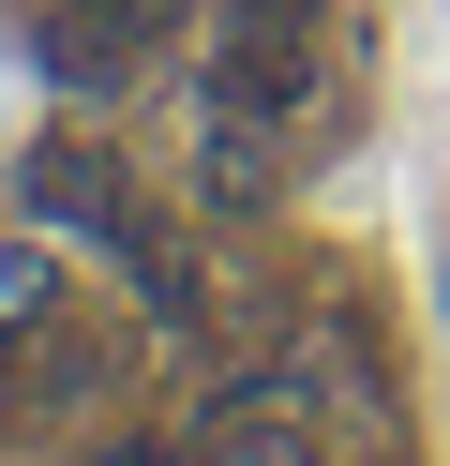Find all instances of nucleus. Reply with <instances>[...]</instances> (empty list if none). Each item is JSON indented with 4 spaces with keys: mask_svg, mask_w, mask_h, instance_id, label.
I'll list each match as a JSON object with an SVG mask.
<instances>
[{
    "mask_svg": "<svg viewBox=\"0 0 450 466\" xmlns=\"http://www.w3.org/2000/svg\"><path fill=\"white\" fill-rule=\"evenodd\" d=\"M195 466H315V421H300L285 391H240V406H210Z\"/></svg>",
    "mask_w": 450,
    "mask_h": 466,
    "instance_id": "nucleus-3",
    "label": "nucleus"
},
{
    "mask_svg": "<svg viewBox=\"0 0 450 466\" xmlns=\"http://www.w3.org/2000/svg\"><path fill=\"white\" fill-rule=\"evenodd\" d=\"M105 466H165V451H105Z\"/></svg>",
    "mask_w": 450,
    "mask_h": 466,
    "instance_id": "nucleus-6",
    "label": "nucleus"
},
{
    "mask_svg": "<svg viewBox=\"0 0 450 466\" xmlns=\"http://www.w3.org/2000/svg\"><path fill=\"white\" fill-rule=\"evenodd\" d=\"M315 15H330V0H225L210 91L255 106V121H300V106H315Z\"/></svg>",
    "mask_w": 450,
    "mask_h": 466,
    "instance_id": "nucleus-1",
    "label": "nucleus"
},
{
    "mask_svg": "<svg viewBox=\"0 0 450 466\" xmlns=\"http://www.w3.org/2000/svg\"><path fill=\"white\" fill-rule=\"evenodd\" d=\"M45 286H60L45 241H0V331H30V316H45Z\"/></svg>",
    "mask_w": 450,
    "mask_h": 466,
    "instance_id": "nucleus-5",
    "label": "nucleus"
},
{
    "mask_svg": "<svg viewBox=\"0 0 450 466\" xmlns=\"http://www.w3.org/2000/svg\"><path fill=\"white\" fill-rule=\"evenodd\" d=\"M195 181L225 196V211H255V196L285 181V166H270V121H255V106H225V91H210V121H195Z\"/></svg>",
    "mask_w": 450,
    "mask_h": 466,
    "instance_id": "nucleus-4",
    "label": "nucleus"
},
{
    "mask_svg": "<svg viewBox=\"0 0 450 466\" xmlns=\"http://www.w3.org/2000/svg\"><path fill=\"white\" fill-rule=\"evenodd\" d=\"M15 196H30V226H75V241H120V166H105V136H45V151L15 166Z\"/></svg>",
    "mask_w": 450,
    "mask_h": 466,
    "instance_id": "nucleus-2",
    "label": "nucleus"
}]
</instances>
